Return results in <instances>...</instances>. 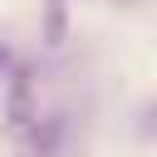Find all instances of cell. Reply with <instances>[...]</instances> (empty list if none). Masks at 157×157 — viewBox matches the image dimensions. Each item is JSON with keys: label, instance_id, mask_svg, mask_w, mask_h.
Here are the masks:
<instances>
[{"label": "cell", "instance_id": "6da1fadb", "mask_svg": "<svg viewBox=\"0 0 157 157\" xmlns=\"http://www.w3.org/2000/svg\"><path fill=\"white\" fill-rule=\"evenodd\" d=\"M0 69H5V49H0Z\"/></svg>", "mask_w": 157, "mask_h": 157}]
</instances>
